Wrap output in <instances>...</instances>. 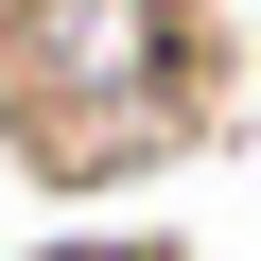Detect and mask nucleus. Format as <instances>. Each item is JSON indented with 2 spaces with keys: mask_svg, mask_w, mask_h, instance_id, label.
<instances>
[{
  "mask_svg": "<svg viewBox=\"0 0 261 261\" xmlns=\"http://www.w3.org/2000/svg\"><path fill=\"white\" fill-rule=\"evenodd\" d=\"M70 261H140V244H70Z\"/></svg>",
  "mask_w": 261,
  "mask_h": 261,
  "instance_id": "2",
  "label": "nucleus"
},
{
  "mask_svg": "<svg viewBox=\"0 0 261 261\" xmlns=\"http://www.w3.org/2000/svg\"><path fill=\"white\" fill-rule=\"evenodd\" d=\"M226 122V18H140V0H35L0 18V140L53 192H122L174 140Z\"/></svg>",
  "mask_w": 261,
  "mask_h": 261,
  "instance_id": "1",
  "label": "nucleus"
}]
</instances>
